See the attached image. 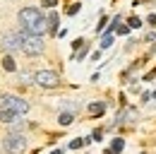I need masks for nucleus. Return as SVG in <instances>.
I'll return each mask as SVG.
<instances>
[{"label":"nucleus","instance_id":"4468645a","mask_svg":"<svg viewBox=\"0 0 156 154\" xmlns=\"http://www.w3.org/2000/svg\"><path fill=\"white\" fill-rule=\"evenodd\" d=\"M79 7H82L79 2H72V5L67 7V15H77V12H79Z\"/></svg>","mask_w":156,"mask_h":154},{"label":"nucleus","instance_id":"f3484780","mask_svg":"<svg viewBox=\"0 0 156 154\" xmlns=\"http://www.w3.org/2000/svg\"><path fill=\"white\" fill-rule=\"evenodd\" d=\"M82 145H84V142H82V140H72V142H70V149H79V147H82Z\"/></svg>","mask_w":156,"mask_h":154},{"label":"nucleus","instance_id":"2eb2a0df","mask_svg":"<svg viewBox=\"0 0 156 154\" xmlns=\"http://www.w3.org/2000/svg\"><path fill=\"white\" fill-rule=\"evenodd\" d=\"M130 27H132V29L142 27V19H139V17H130Z\"/></svg>","mask_w":156,"mask_h":154},{"label":"nucleus","instance_id":"a211bd4d","mask_svg":"<svg viewBox=\"0 0 156 154\" xmlns=\"http://www.w3.org/2000/svg\"><path fill=\"white\" fill-rule=\"evenodd\" d=\"M58 0H43V7H55Z\"/></svg>","mask_w":156,"mask_h":154},{"label":"nucleus","instance_id":"423d86ee","mask_svg":"<svg viewBox=\"0 0 156 154\" xmlns=\"http://www.w3.org/2000/svg\"><path fill=\"white\" fill-rule=\"evenodd\" d=\"M0 46H2L5 51H20V34H15V31L2 34V36H0Z\"/></svg>","mask_w":156,"mask_h":154},{"label":"nucleus","instance_id":"20e7f679","mask_svg":"<svg viewBox=\"0 0 156 154\" xmlns=\"http://www.w3.org/2000/svg\"><path fill=\"white\" fill-rule=\"evenodd\" d=\"M27 135H20V133H10L5 140H2V149L7 154H22L27 149Z\"/></svg>","mask_w":156,"mask_h":154},{"label":"nucleus","instance_id":"7ed1b4c3","mask_svg":"<svg viewBox=\"0 0 156 154\" xmlns=\"http://www.w3.org/2000/svg\"><path fill=\"white\" fill-rule=\"evenodd\" d=\"M0 108L2 111H15L17 116H22L29 111V101L20 99V96H12V94H2L0 96Z\"/></svg>","mask_w":156,"mask_h":154},{"label":"nucleus","instance_id":"9d476101","mask_svg":"<svg viewBox=\"0 0 156 154\" xmlns=\"http://www.w3.org/2000/svg\"><path fill=\"white\" fill-rule=\"evenodd\" d=\"M103 111H106L103 104H98V101H96V104H89V113H91V116H101Z\"/></svg>","mask_w":156,"mask_h":154},{"label":"nucleus","instance_id":"9b49d317","mask_svg":"<svg viewBox=\"0 0 156 154\" xmlns=\"http://www.w3.org/2000/svg\"><path fill=\"white\" fill-rule=\"evenodd\" d=\"M122 147H125L122 137H115V140H113V145H111V152H113V154H120V152H122Z\"/></svg>","mask_w":156,"mask_h":154},{"label":"nucleus","instance_id":"aec40b11","mask_svg":"<svg viewBox=\"0 0 156 154\" xmlns=\"http://www.w3.org/2000/svg\"><path fill=\"white\" fill-rule=\"evenodd\" d=\"M51 154H60V152H58V149H55V152H51Z\"/></svg>","mask_w":156,"mask_h":154},{"label":"nucleus","instance_id":"6ab92c4d","mask_svg":"<svg viewBox=\"0 0 156 154\" xmlns=\"http://www.w3.org/2000/svg\"><path fill=\"white\" fill-rule=\"evenodd\" d=\"M149 24H151V27H156V15H151V17H149Z\"/></svg>","mask_w":156,"mask_h":154},{"label":"nucleus","instance_id":"0eeeda50","mask_svg":"<svg viewBox=\"0 0 156 154\" xmlns=\"http://www.w3.org/2000/svg\"><path fill=\"white\" fill-rule=\"evenodd\" d=\"M46 22H48V31H51V34H55V31H58V15H55V12H51V15L46 17Z\"/></svg>","mask_w":156,"mask_h":154},{"label":"nucleus","instance_id":"1a4fd4ad","mask_svg":"<svg viewBox=\"0 0 156 154\" xmlns=\"http://www.w3.org/2000/svg\"><path fill=\"white\" fill-rule=\"evenodd\" d=\"M0 120H2V123H15V120H17V113H15V111H2V108H0Z\"/></svg>","mask_w":156,"mask_h":154},{"label":"nucleus","instance_id":"6e6552de","mask_svg":"<svg viewBox=\"0 0 156 154\" xmlns=\"http://www.w3.org/2000/svg\"><path fill=\"white\" fill-rule=\"evenodd\" d=\"M2 68H5L7 72H15V70H17V63H15V58H12V56H5V58H2Z\"/></svg>","mask_w":156,"mask_h":154},{"label":"nucleus","instance_id":"f257e3e1","mask_svg":"<svg viewBox=\"0 0 156 154\" xmlns=\"http://www.w3.org/2000/svg\"><path fill=\"white\" fill-rule=\"evenodd\" d=\"M20 22H22V27H24V31H29V34H43L48 29L46 17L41 15V10H36V7H24V10H20Z\"/></svg>","mask_w":156,"mask_h":154},{"label":"nucleus","instance_id":"ddd939ff","mask_svg":"<svg viewBox=\"0 0 156 154\" xmlns=\"http://www.w3.org/2000/svg\"><path fill=\"white\" fill-rule=\"evenodd\" d=\"M60 125H70V123H72V120H75V116L70 113V111H65V113H60Z\"/></svg>","mask_w":156,"mask_h":154},{"label":"nucleus","instance_id":"f8f14e48","mask_svg":"<svg viewBox=\"0 0 156 154\" xmlns=\"http://www.w3.org/2000/svg\"><path fill=\"white\" fill-rule=\"evenodd\" d=\"M111 43H113V31H111V29H108V31H106V34H103V38H101V48H108V46H111Z\"/></svg>","mask_w":156,"mask_h":154},{"label":"nucleus","instance_id":"dca6fc26","mask_svg":"<svg viewBox=\"0 0 156 154\" xmlns=\"http://www.w3.org/2000/svg\"><path fill=\"white\" fill-rule=\"evenodd\" d=\"M115 31H118V34H127V31H130V27H127V24H118Z\"/></svg>","mask_w":156,"mask_h":154},{"label":"nucleus","instance_id":"f03ea898","mask_svg":"<svg viewBox=\"0 0 156 154\" xmlns=\"http://www.w3.org/2000/svg\"><path fill=\"white\" fill-rule=\"evenodd\" d=\"M20 51H24L27 56H41L43 53V38H41V34L22 31L20 34Z\"/></svg>","mask_w":156,"mask_h":154},{"label":"nucleus","instance_id":"39448f33","mask_svg":"<svg viewBox=\"0 0 156 154\" xmlns=\"http://www.w3.org/2000/svg\"><path fill=\"white\" fill-rule=\"evenodd\" d=\"M34 82L43 87V89H53V87H58L60 84V77L53 72V70H39L36 75H34Z\"/></svg>","mask_w":156,"mask_h":154}]
</instances>
